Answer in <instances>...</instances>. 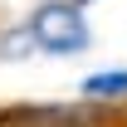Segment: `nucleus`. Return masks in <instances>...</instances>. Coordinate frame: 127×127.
Listing matches in <instances>:
<instances>
[{
  "label": "nucleus",
  "mask_w": 127,
  "mask_h": 127,
  "mask_svg": "<svg viewBox=\"0 0 127 127\" xmlns=\"http://www.w3.org/2000/svg\"><path fill=\"white\" fill-rule=\"evenodd\" d=\"M30 34H34V49L44 54H83L88 49V20L78 15V0H49L30 15Z\"/></svg>",
  "instance_id": "nucleus-1"
},
{
  "label": "nucleus",
  "mask_w": 127,
  "mask_h": 127,
  "mask_svg": "<svg viewBox=\"0 0 127 127\" xmlns=\"http://www.w3.org/2000/svg\"><path fill=\"white\" fill-rule=\"evenodd\" d=\"M83 98H98V103H122V98H127V68H108V73L83 78Z\"/></svg>",
  "instance_id": "nucleus-2"
},
{
  "label": "nucleus",
  "mask_w": 127,
  "mask_h": 127,
  "mask_svg": "<svg viewBox=\"0 0 127 127\" xmlns=\"http://www.w3.org/2000/svg\"><path fill=\"white\" fill-rule=\"evenodd\" d=\"M78 5H88V0H78Z\"/></svg>",
  "instance_id": "nucleus-3"
}]
</instances>
